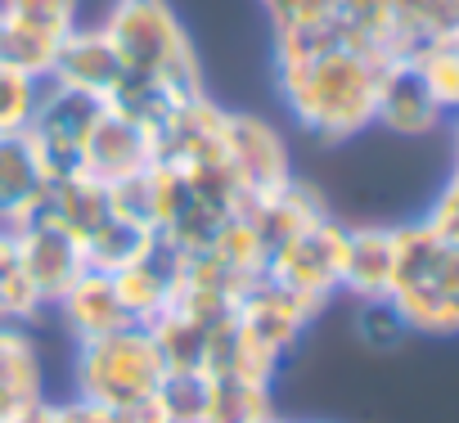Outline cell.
Masks as SVG:
<instances>
[{
    "label": "cell",
    "mask_w": 459,
    "mask_h": 423,
    "mask_svg": "<svg viewBox=\"0 0 459 423\" xmlns=\"http://www.w3.org/2000/svg\"><path fill=\"white\" fill-rule=\"evenodd\" d=\"M342 248H347V226L320 217L266 262V275L289 293H298L302 302H311L316 311H325L342 293Z\"/></svg>",
    "instance_id": "cell-5"
},
{
    "label": "cell",
    "mask_w": 459,
    "mask_h": 423,
    "mask_svg": "<svg viewBox=\"0 0 459 423\" xmlns=\"http://www.w3.org/2000/svg\"><path fill=\"white\" fill-rule=\"evenodd\" d=\"M239 217L248 221V230L257 235V244H262V253L271 262L289 239H298L307 226L329 217V207L307 180H289V185H280V189H271L262 198H248L239 207Z\"/></svg>",
    "instance_id": "cell-13"
},
{
    "label": "cell",
    "mask_w": 459,
    "mask_h": 423,
    "mask_svg": "<svg viewBox=\"0 0 459 423\" xmlns=\"http://www.w3.org/2000/svg\"><path fill=\"white\" fill-rule=\"evenodd\" d=\"M396 280V226H347L342 293L351 302L392 298Z\"/></svg>",
    "instance_id": "cell-16"
},
{
    "label": "cell",
    "mask_w": 459,
    "mask_h": 423,
    "mask_svg": "<svg viewBox=\"0 0 459 423\" xmlns=\"http://www.w3.org/2000/svg\"><path fill=\"white\" fill-rule=\"evenodd\" d=\"M392 306L410 333L459 338V244L441 239L428 221L396 226Z\"/></svg>",
    "instance_id": "cell-2"
},
{
    "label": "cell",
    "mask_w": 459,
    "mask_h": 423,
    "mask_svg": "<svg viewBox=\"0 0 459 423\" xmlns=\"http://www.w3.org/2000/svg\"><path fill=\"white\" fill-rule=\"evenodd\" d=\"M455 162H459V153H455Z\"/></svg>",
    "instance_id": "cell-29"
},
{
    "label": "cell",
    "mask_w": 459,
    "mask_h": 423,
    "mask_svg": "<svg viewBox=\"0 0 459 423\" xmlns=\"http://www.w3.org/2000/svg\"><path fill=\"white\" fill-rule=\"evenodd\" d=\"M108 414H113V423H171V414H167V405L158 401V392L144 396V401L117 405V410H108Z\"/></svg>",
    "instance_id": "cell-26"
},
{
    "label": "cell",
    "mask_w": 459,
    "mask_h": 423,
    "mask_svg": "<svg viewBox=\"0 0 459 423\" xmlns=\"http://www.w3.org/2000/svg\"><path fill=\"white\" fill-rule=\"evenodd\" d=\"M180 275H185V253H176L167 239H153L149 253L140 262H131L126 271H117L113 280L122 289V302H126L131 320L149 324L171 306V298L180 289Z\"/></svg>",
    "instance_id": "cell-18"
},
{
    "label": "cell",
    "mask_w": 459,
    "mask_h": 423,
    "mask_svg": "<svg viewBox=\"0 0 459 423\" xmlns=\"http://www.w3.org/2000/svg\"><path fill=\"white\" fill-rule=\"evenodd\" d=\"M275 423H293V419H275Z\"/></svg>",
    "instance_id": "cell-28"
},
{
    "label": "cell",
    "mask_w": 459,
    "mask_h": 423,
    "mask_svg": "<svg viewBox=\"0 0 459 423\" xmlns=\"http://www.w3.org/2000/svg\"><path fill=\"white\" fill-rule=\"evenodd\" d=\"M50 311L59 315V324L73 342H91V338H104V333H117V329L135 324L126 302H122L117 280L108 271H91V266L64 289V298Z\"/></svg>",
    "instance_id": "cell-12"
},
{
    "label": "cell",
    "mask_w": 459,
    "mask_h": 423,
    "mask_svg": "<svg viewBox=\"0 0 459 423\" xmlns=\"http://www.w3.org/2000/svg\"><path fill=\"white\" fill-rule=\"evenodd\" d=\"M392 59L360 46L342 19L275 32V91L284 113L320 144H347L374 126L378 82Z\"/></svg>",
    "instance_id": "cell-1"
},
{
    "label": "cell",
    "mask_w": 459,
    "mask_h": 423,
    "mask_svg": "<svg viewBox=\"0 0 459 423\" xmlns=\"http://www.w3.org/2000/svg\"><path fill=\"white\" fill-rule=\"evenodd\" d=\"M104 104L108 99H95V95H82V91L46 82L41 104H37V113H32L23 135L32 140V149L41 153L50 176H73L77 171L82 149H86L95 122L104 117Z\"/></svg>",
    "instance_id": "cell-7"
},
{
    "label": "cell",
    "mask_w": 459,
    "mask_h": 423,
    "mask_svg": "<svg viewBox=\"0 0 459 423\" xmlns=\"http://www.w3.org/2000/svg\"><path fill=\"white\" fill-rule=\"evenodd\" d=\"M50 423H113V414L104 405L68 396V401H50Z\"/></svg>",
    "instance_id": "cell-25"
},
{
    "label": "cell",
    "mask_w": 459,
    "mask_h": 423,
    "mask_svg": "<svg viewBox=\"0 0 459 423\" xmlns=\"http://www.w3.org/2000/svg\"><path fill=\"white\" fill-rule=\"evenodd\" d=\"M82 28V0H0V59L19 64L32 77H50L59 46Z\"/></svg>",
    "instance_id": "cell-6"
},
{
    "label": "cell",
    "mask_w": 459,
    "mask_h": 423,
    "mask_svg": "<svg viewBox=\"0 0 459 423\" xmlns=\"http://www.w3.org/2000/svg\"><path fill=\"white\" fill-rule=\"evenodd\" d=\"M162 378H167V360L144 324H131L91 342H73V396L91 405L117 410V405L144 401L162 387Z\"/></svg>",
    "instance_id": "cell-4"
},
{
    "label": "cell",
    "mask_w": 459,
    "mask_h": 423,
    "mask_svg": "<svg viewBox=\"0 0 459 423\" xmlns=\"http://www.w3.org/2000/svg\"><path fill=\"white\" fill-rule=\"evenodd\" d=\"M356 338L374 351H392L410 338V329L392 306V298H374V302H356Z\"/></svg>",
    "instance_id": "cell-23"
},
{
    "label": "cell",
    "mask_w": 459,
    "mask_h": 423,
    "mask_svg": "<svg viewBox=\"0 0 459 423\" xmlns=\"http://www.w3.org/2000/svg\"><path fill=\"white\" fill-rule=\"evenodd\" d=\"M221 153H225V167L235 176L244 203L293 180V162H289V144H284L280 126L257 113H225V149Z\"/></svg>",
    "instance_id": "cell-9"
},
{
    "label": "cell",
    "mask_w": 459,
    "mask_h": 423,
    "mask_svg": "<svg viewBox=\"0 0 459 423\" xmlns=\"http://www.w3.org/2000/svg\"><path fill=\"white\" fill-rule=\"evenodd\" d=\"M10 235H14V257H19L23 280L32 284V293H37V298H41V306L50 311V306L64 298V289L86 271L82 239H77L64 221L46 217V212L28 217V221H23V226H14Z\"/></svg>",
    "instance_id": "cell-8"
},
{
    "label": "cell",
    "mask_w": 459,
    "mask_h": 423,
    "mask_svg": "<svg viewBox=\"0 0 459 423\" xmlns=\"http://www.w3.org/2000/svg\"><path fill=\"white\" fill-rule=\"evenodd\" d=\"M207 396H212V369H167L162 387H158V401L167 405L171 423H203L207 414Z\"/></svg>",
    "instance_id": "cell-21"
},
{
    "label": "cell",
    "mask_w": 459,
    "mask_h": 423,
    "mask_svg": "<svg viewBox=\"0 0 459 423\" xmlns=\"http://www.w3.org/2000/svg\"><path fill=\"white\" fill-rule=\"evenodd\" d=\"M41 91L46 82L23 73L19 64L0 59V135H23L37 104H41Z\"/></svg>",
    "instance_id": "cell-20"
},
{
    "label": "cell",
    "mask_w": 459,
    "mask_h": 423,
    "mask_svg": "<svg viewBox=\"0 0 459 423\" xmlns=\"http://www.w3.org/2000/svg\"><path fill=\"white\" fill-rule=\"evenodd\" d=\"M275 383L253 374H212L203 423H275Z\"/></svg>",
    "instance_id": "cell-19"
},
{
    "label": "cell",
    "mask_w": 459,
    "mask_h": 423,
    "mask_svg": "<svg viewBox=\"0 0 459 423\" xmlns=\"http://www.w3.org/2000/svg\"><path fill=\"white\" fill-rule=\"evenodd\" d=\"M446 122V108L437 104L432 86L423 82V73L410 59H392L383 68L378 82V108H374V126L401 135V140H419L432 135Z\"/></svg>",
    "instance_id": "cell-11"
},
{
    "label": "cell",
    "mask_w": 459,
    "mask_h": 423,
    "mask_svg": "<svg viewBox=\"0 0 459 423\" xmlns=\"http://www.w3.org/2000/svg\"><path fill=\"white\" fill-rule=\"evenodd\" d=\"M158 162V140L149 126L131 122L126 113L108 108L104 104V117L95 122L86 149H82V162H77V176L95 180V185H117V180H131L140 171H149Z\"/></svg>",
    "instance_id": "cell-10"
},
{
    "label": "cell",
    "mask_w": 459,
    "mask_h": 423,
    "mask_svg": "<svg viewBox=\"0 0 459 423\" xmlns=\"http://www.w3.org/2000/svg\"><path fill=\"white\" fill-rule=\"evenodd\" d=\"M50 180L55 176L46 171L28 135H0V230H14L37 217Z\"/></svg>",
    "instance_id": "cell-17"
},
{
    "label": "cell",
    "mask_w": 459,
    "mask_h": 423,
    "mask_svg": "<svg viewBox=\"0 0 459 423\" xmlns=\"http://www.w3.org/2000/svg\"><path fill=\"white\" fill-rule=\"evenodd\" d=\"M126 77V64L117 55V46L108 41V32L95 23V28H77L59 55H55V68L46 82L55 86H68V91H82V95H95V99H108Z\"/></svg>",
    "instance_id": "cell-14"
},
{
    "label": "cell",
    "mask_w": 459,
    "mask_h": 423,
    "mask_svg": "<svg viewBox=\"0 0 459 423\" xmlns=\"http://www.w3.org/2000/svg\"><path fill=\"white\" fill-rule=\"evenodd\" d=\"M100 28L117 46L126 73L153 77L176 95H203L198 50L167 0H113Z\"/></svg>",
    "instance_id": "cell-3"
},
{
    "label": "cell",
    "mask_w": 459,
    "mask_h": 423,
    "mask_svg": "<svg viewBox=\"0 0 459 423\" xmlns=\"http://www.w3.org/2000/svg\"><path fill=\"white\" fill-rule=\"evenodd\" d=\"M46 401V365L32 324L0 320V423H19Z\"/></svg>",
    "instance_id": "cell-15"
},
{
    "label": "cell",
    "mask_w": 459,
    "mask_h": 423,
    "mask_svg": "<svg viewBox=\"0 0 459 423\" xmlns=\"http://www.w3.org/2000/svg\"><path fill=\"white\" fill-rule=\"evenodd\" d=\"M0 50H5V32H0Z\"/></svg>",
    "instance_id": "cell-27"
},
{
    "label": "cell",
    "mask_w": 459,
    "mask_h": 423,
    "mask_svg": "<svg viewBox=\"0 0 459 423\" xmlns=\"http://www.w3.org/2000/svg\"><path fill=\"white\" fill-rule=\"evenodd\" d=\"M37 315H46L41 298L32 293V284L19 271L14 257V235L0 230V320H14V324H32Z\"/></svg>",
    "instance_id": "cell-22"
},
{
    "label": "cell",
    "mask_w": 459,
    "mask_h": 423,
    "mask_svg": "<svg viewBox=\"0 0 459 423\" xmlns=\"http://www.w3.org/2000/svg\"><path fill=\"white\" fill-rule=\"evenodd\" d=\"M266 10L271 28H307V23H329L338 19V0H257Z\"/></svg>",
    "instance_id": "cell-24"
}]
</instances>
